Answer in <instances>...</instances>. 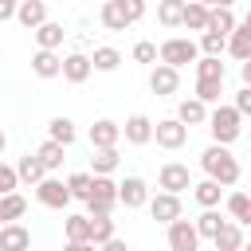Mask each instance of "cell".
<instances>
[{
    "instance_id": "1",
    "label": "cell",
    "mask_w": 251,
    "mask_h": 251,
    "mask_svg": "<svg viewBox=\"0 0 251 251\" xmlns=\"http://www.w3.org/2000/svg\"><path fill=\"white\" fill-rule=\"evenodd\" d=\"M200 169H204V176H212V180H220L224 188H231V184H239V161L231 157V149L227 145H208L204 153H200Z\"/></svg>"
},
{
    "instance_id": "2",
    "label": "cell",
    "mask_w": 251,
    "mask_h": 251,
    "mask_svg": "<svg viewBox=\"0 0 251 251\" xmlns=\"http://www.w3.org/2000/svg\"><path fill=\"white\" fill-rule=\"evenodd\" d=\"M208 133H212V141L216 145H231V141H239V133H243V114L235 110V106H212V114H208Z\"/></svg>"
},
{
    "instance_id": "3",
    "label": "cell",
    "mask_w": 251,
    "mask_h": 251,
    "mask_svg": "<svg viewBox=\"0 0 251 251\" xmlns=\"http://www.w3.org/2000/svg\"><path fill=\"white\" fill-rule=\"evenodd\" d=\"M118 180L114 176H94V188L86 196V216H110L118 208Z\"/></svg>"
},
{
    "instance_id": "4",
    "label": "cell",
    "mask_w": 251,
    "mask_h": 251,
    "mask_svg": "<svg viewBox=\"0 0 251 251\" xmlns=\"http://www.w3.org/2000/svg\"><path fill=\"white\" fill-rule=\"evenodd\" d=\"M200 59V43L196 39H188V35H173V39H165L161 43V63H169V67H188V63H196Z\"/></svg>"
},
{
    "instance_id": "5",
    "label": "cell",
    "mask_w": 251,
    "mask_h": 251,
    "mask_svg": "<svg viewBox=\"0 0 251 251\" xmlns=\"http://www.w3.org/2000/svg\"><path fill=\"white\" fill-rule=\"evenodd\" d=\"M35 200L43 204V208H55V212H63L75 196H71V188H67V180H59L55 173L51 176H43L39 184H35Z\"/></svg>"
},
{
    "instance_id": "6",
    "label": "cell",
    "mask_w": 251,
    "mask_h": 251,
    "mask_svg": "<svg viewBox=\"0 0 251 251\" xmlns=\"http://www.w3.org/2000/svg\"><path fill=\"white\" fill-rule=\"evenodd\" d=\"M153 141L161 145V149H180L184 141H188V126L173 114V118H161V122H153Z\"/></svg>"
},
{
    "instance_id": "7",
    "label": "cell",
    "mask_w": 251,
    "mask_h": 251,
    "mask_svg": "<svg viewBox=\"0 0 251 251\" xmlns=\"http://www.w3.org/2000/svg\"><path fill=\"white\" fill-rule=\"evenodd\" d=\"M169 251H200V231L196 220H173L169 224Z\"/></svg>"
},
{
    "instance_id": "8",
    "label": "cell",
    "mask_w": 251,
    "mask_h": 251,
    "mask_svg": "<svg viewBox=\"0 0 251 251\" xmlns=\"http://www.w3.org/2000/svg\"><path fill=\"white\" fill-rule=\"evenodd\" d=\"M149 90H153L157 98H173V94L180 90V71L169 67V63H153V71H149Z\"/></svg>"
},
{
    "instance_id": "9",
    "label": "cell",
    "mask_w": 251,
    "mask_h": 251,
    "mask_svg": "<svg viewBox=\"0 0 251 251\" xmlns=\"http://www.w3.org/2000/svg\"><path fill=\"white\" fill-rule=\"evenodd\" d=\"M157 188H165V192H184V188H192V173H188V165H180V161H165L161 165V173H157Z\"/></svg>"
},
{
    "instance_id": "10",
    "label": "cell",
    "mask_w": 251,
    "mask_h": 251,
    "mask_svg": "<svg viewBox=\"0 0 251 251\" xmlns=\"http://www.w3.org/2000/svg\"><path fill=\"white\" fill-rule=\"evenodd\" d=\"M145 208H149V216H153L157 224H165V227H169L173 220H180V216H184V212H180V196H176V192H165V188H161L157 196H149V204H145Z\"/></svg>"
},
{
    "instance_id": "11",
    "label": "cell",
    "mask_w": 251,
    "mask_h": 251,
    "mask_svg": "<svg viewBox=\"0 0 251 251\" xmlns=\"http://www.w3.org/2000/svg\"><path fill=\"white\" fill-rule=\"evenodd\" d=\"M118 200L126 208H145L149 204V184L141 176H126V180H118Z\"/></svg>"
},
{
    "instance_id": "12",
    "label": "cell",
    "mask_w": 251,
    "mask_h": 251,
    "mask_svg": "<svg viewBox=\"0 0 251 251\" xmlns=\"http://www.w3.org/2000/svg\"><path fill=\"white\" fill-rule=\"evenodd\" d=\"M94 75V63H90V55H82V51H71V55H63V78L67 82H86Z\"/></svg>"
},
{
    "instance_id": "13",
    "label": "cell",
    "mask_w": 251,
    "mask_h": 251,
    "mask_svg": "<svg viewBox=\"0 0 251 251\" xmlns=\"http://www.w3.org/2000/svg\"><path fill=\"white\" fill-rule=\"evenodd\" d=\"M31 75H35V78H59V75H63V55L39 47V51L31 55Z\"/></svg>"
},
{
    "instance_id": "14",
    "label": "cell",
    "mask_w": 251,
    "mask_h": 251,
    "mask_svg": "<svg viewBox=\"0 0 251 251\" xmlns=\"http://www.w3.org/2000/svg\"><path fill=\"white\" fill-rule=\"evenodd\" d=\"M122 137H126L129 145H149V141H153V122H149L145 114H129L126 126H122Z\"/></svg>"
},
{
    "instance_id": "15",
    "label": "cell",
    "mask_w": 251,
    "mask_h": 251,
    "mask_svg": "<svg viewBox=\"0 0 251 251\" xmlns=\"http://www.w3.org/2000/svg\"><path fill=\"white\" fill-rule=\"evenodd\" d=\"M31 247V231L16 220V224H0V251H27Z\"/></svg>"
},
{
    "instance_id": "16",
    "label": "cell",
    "mask_w": 251,
    "mask_h": 251,
    "mask_svg": "<svg viewBox=\"0 0 251 251\" xmlns=\"http://www.w3.org/2000/svg\"><path fill=\"white\" fill-rule=\"evenodd\" d=\"M118 141H122V126H118V122L98 118V122L90 126V145H94V149H110V145H118Z\"/></svg>"
},
{
    "instance_id": "17",
    "label": "cell",
    "mask_w": 251,
    "mask_h": 251,
    "mask_svg": "<svg viewBox=\"0 0 251 251\" xmlns=\"http://www.w3.org/2000/svg\"><path fill=\"white\" fill-rule=\"evenodd\" d=\"M16 173H20V184H31V188H35L43 176H51L47 165L39 161V153H24V157L16 161Z\"/></svg>"
},
{
    "instance_id": "18",
    "label": "cell",
    "mask_w": 251,
    "mask_h": 251,
    "mask_svg": "<svg viewBox=\"0 0 251 251\" xmlns=\"http://www.w3.org/2000/svg\"><path fill=\"white\" fill-rule=\"evenodd\" d=\"M208 114H212V110H208V102H200L196 94H192V98H184V102L176 106V118H180L188 129H192V126H208Z\"/></svg>"
},
{
    "instance_id": "19",
    "label": "cell",
    "mask_w": 251,
    "mask_h": 251,
    "mask_svg": "<svg viewBox=\"0 0 251 251\" xmlns=\"http://www.w3.org/2000/svg\"><path fill=\"white\" fill-rule=\"evenodd\" d=\"M16 20H20L27 31H35L39 24H47V0H20Z\"/></svg>"
},
{
    "instance_id": "20",
    "label": "cell",
    "mask_w": 251,
    "mask_h": 251,
    "mask_svg": "<svg viewBox=\"0 0 251 251\" xmlns=\"http://www.w3.org/2000/svg\"><path fill=\"white\" fill-rule=\"evenodd\" d=\"M118 165H122L118 145H110V149H94V157H90V173H94V176H114Z\"/></svg>"
},
{
    "instance_id": "21",
    "label": "cell",
    "mask_w": 251,
    "mask_h": 251,
    "mask_svg": "<svg viewBox=\"0 0 251 251\" xmlns=\"http://www.w3.org/2000/svg\"><path fill=\"white\" fill-rule=\"evenodd\" d=\"M212 243H216V251H243V243H247V239H243V224L227 220V224L216 231V239H212Z\"/></svg>"
},
{
    "instance_id": "22",
    "label": "cell",
    "mask_w": 251,
    "mask_h": 251,
    "mask_svg": "<svg viewBox=\"0 0 251 251\" xmlns=\"http://www.w3.org/2000/svg\"><path fill=\"white\" fill-rule=\"evenodd\" d=\"M208 16H212V8H208L204 0H184V24H180V27H188V31H208Z\"/></svg>"
},
{
    "instance_id": "23",
    "label": "cell",
    "mask_w": 251,
    "mask_h": 251,
    "mask_svg": "<svg viewBox=\"0 0 251 251\" xmlns=\"http://www.w3.org/2000/svg\"><path fill=\"white\" fill-rule=\"evenodd\" d=\"M192 196H196L200 208H220V200H224V184L212 180V176H204L200 184H192Z\"/></svg>"
},
{
    "instance_id": "24",
    "label": "cell",
    "mask_w": 251,
    "mask_h": 251,
    "mask_svg": "<svg viewBox=\"0 0 251 251\" xmlns=\"http://www.w3.org/2000/svg\"><path fill=\"white\" fill-rule=\"evenodd\" d=\"M31 35H35V43H39L43 51H59V47H63V35H67V31H63V24L47 20V24H39V27L31 31Z\"/></svg>"
},
{
    "instance_id": "25",
    "label": "cell",
    "mask_w": 251,
    "mask_h": 251,
    "mask_svg": "<svg viewBox=\"0 0 251 251\" xmlns=\"http://www.w3.org/2000/svg\"><path fill=\"white\" fill-rule=\"evenodd\" d=\"M24 216H27V200L20 192H4L0 196V224H16Z\"/></svg>"
},
{
    "instance_id": "26",
    "label": "cell",
    "mask_w": 251,
    "mask_h": 251,
    "mask_svg": "<svg viewBox=\"0 0 251 251\" xmlns=\"http://www.w3.org/2000/svg\"><path fill=\"white\" fill-rule=\"evenodd\" d=\"M98 20H102V27H110V31H126V27H129V16H126V8H122L118 0H106L102 12H98Z\"/></svg>"
},
{
    "instance_id": "27",
    "label": "cell",
    "mask_w": 251,
    "mask_h": 251,
    "mask_svg": "<svg viewBox=\"0 0 251 251\" xmlns=\"http://www.w3.org/2000/svg\"><path fill=\"white\" fill-rule=\"evenodd\" d=\"M47 137H51V141H59V145H75L78 129H75V122H71L67 114H59V118H51V122H47Z\"/></svg>"
},
{
    "instance_id": "28",
    "label": "cell",
    "mask_w": 251,
    "mask_h": 251,
    "mask_svg": "<svg viewBox=\"0 0 251 251\" xmlns=\"http://www.w3.org/2000/svg\"><path fill=\"white\" fill-rule=\"evenodd\" d=\"M224 204H227V212H231L235 224H247L251 227V192H227Z\"/></svg>"
},
{
    "instance_id": "29",
    "label": "cell",
    "mask_w": 251,
    "mask_h": 251,
    "mask_svg": "<svg viewBox=\"0 0 251 251\" xmlns=\"http://www.w3.org/2000/svg\"><path fill=\"white\" fill-rule=\"evenodd\" d=\"M227 55H231V59H239V63H243V59H251V27H247V24H239V27L227 35Z\"/></svg>"
},
{
    "instance_id": "30",
    "label": "cell",
    "mask_w": 251,
    "mask_h": 251,
    "mask_svg": "<svg viewBox=\"0 0 251 251\" xmlns=\"http://www.w3.org/2000/svg\"><path fill=\"white\" fill-rule=\"evenodd\" d=\"M35 153H39V161L47 165V173H59V169H63V161H67V145H59V141H51V137H47Z\"/></svg>"
},
{
    "instance_id": "31",
    "label": "cell",
    "mask_w": 251,
    "mask_h": 251,
    "mask_svg": "<svg viewBox=\"0 0 251 251\" xmlns=\"http://www.w3.org/2000/svg\"><path fill=\"white\" fill-rule=\"evenodd\" d=\"M235 27H239V20H235V12H231V8H212V16H208V31L231 35Z\"/></svg>"
},
{
    "instance_id": "32",
    "label": "cell",
    "mask_w": 251,
    "mask_h": 251,
    "mask_svg": "<svg viewBox=\"0 0 251 251\" xmlns=\"http://www.w3.org/2000/svg\"><path fill=\"white\" fill-rule=\"evenodd\" d=\"M90 63H94V71L110 75V71H118V67H122V51H118V47H94Z\"/></svg>"
},
{
    "instance_id": "33",
    "label": "cell",
    "mask_w": 251,
    "mask_h": 251,
    "mask_svg": "<svg viewBox=\"0 0 251 251\" xmlns=\"http://www.w3.org/2000/svg\"><path fill=\"white\" fill-rule=\"evenodd\" d=\"M224 224H227V220H224L216 208H204V212L196 216V231H200V239H216V231H220Z\"/></svg>"
},
{
    "instance_id": "34",
    "label": "cell",
    "mask_w": 251,
    "mask_h": 251,
    "mask_svg": "<svg viewBox=\"0 0 251 251\" xmlns=\"http://www.w3.org/2000/svg\"><path fill=\"white\" fill-rule=\"evenodd\" d=\"M157 20L165 27H180L184 24V0H161L157 4Z\"/></svg>"
},
{
    "instance_id": "35",
    "label": "cell",
    "mask_w": 251,
    "mask_h": 251,
    "mask_svg": "<svg viewBox=\"0 0 251 251\" xmlns=\"http://www.w3.org/2000/svg\"><path fill=\"white\" fill-rule=\"evenodd\" d=\"M63 231H67V239H86V243H90V216H86V212L67 216V220H63Z\"/></svg>"
},
{
    "instance_id": "36",
    "label": "cell",
    "mask_w": 251,
    "mask_h": 251,
    "mask_svg": "<svg viewBox=\"0 0 251 251\" xmlns=\"http://www.w3.org/2000/svg\"><path fill=\"white\" fill-rule=\"evenodd\" d=\"M196 78H227V67L220 63V55H200L196 59Z\"/></svg>"
},
{
    "instance_id": "37",
    "label": "cell",
    "mask_w": 251,
    "mask_h": 251,
    "mask_svg": "<svg viewBox=\"0 0 251 251\" xmlns=\"http://www.w3.org/2000/svg\"><path fill=\"white\" fill-rule=\"evenodd\" d=\"M220 94H224V78H196V98L200 102L220 106Z\"/></svg>"
},
{
    "instance_id": "38",
    "label": "cell",
    "mask_w": 251,
    "mask_h": 251,
    "mask_svg": "<svg viewBox=\"0 0 251 251\" xmlns=\"http://www.w3.org/2000/svg\"><path fill=\"white\" fill-rule=\"evenodd\" d=\"M67 188H71L75 200L86 204V196H90V188H94V173H90V169H86V173H71V176H67Z\"/></svg>"
},
{
    "instance_id": "39",
    "label": "cell",
    "mask_w": 251,
    "mask_h": 251,
    "mask_svg": "<svg viewBox=\"0 0 251 251\" xmlns=\"http://www.w3.org/2000/svg\"><path fill=\"white\" fill-rule=\"evenodd\" d=\"M110 239H114V220H110V216H90V243L102 247V243H110Z\"/></svg>"
},
{
    "instance_id": "40",
    "label": "cell",
    "mask_w": 251,
    "mask_h": 251,
    "mask_svg": "<svg viewBox=\"0 0 251 251\" xmlns=\"http://www.w3.org/2000/svg\"><path fill=\"white\" fill-rule=\"evenodd\" d=\"M200 55H224L227 51V35H220V31H200Z\"/></svg>"
},
{
    "instance_id": "41",
    "label": "cell",
    "mask_w": 251,
    "mask_h": 251,
    "mask_svg": "<svg viewBox=\"0 0 251 251\" xmlns=\"http://www.w3.org/2000/svg\"><path fill=\"white\" fill-rule=\"evenodd\" d=\"M133 59H137V63H157V59H161V47L149 43V39H141V43H133Z\"/></svg>"
},
{
    "instance_id": "42",
    "label": "cell",
    "mask_w": 251,
    "mask_h": 251,
    "mask_svg": "<svg viewBox=\"0 0 251 251\" xmlns=\"http://www.w3.org/2000/svg\"><path fill=\"white\" fill-rule=\"evenodd\" d=\"M16 188H20V173L0 161V196H4V192H16Z\"/></svg>"
},
{
    "instance_id": "43",
    "label": "cell",
    "mask_w": 251,
    "mask_h": 251,
    "mask_svg": "<svg viewBox=\"0 0 251 251\" xmlns=\"http://www.w3.org/2000/svg\"><path fill=\"white\" fill-rule=\"evenodd\" d=\"M231 106H235V110H239L243 118H251V86H239V90H235V102H231Z\"/></svg>"
},
{
    "instance_id": "44",
    "label": "cell",
    "mask_w": 251,
    "mask_h": 251,
    "mask_svg": "<svg viewBox=\"0 0 251 251\" xmlns=\"http://www.w3.org/2000/svg\"><path fill=\"white\" fill-rule=\"evenodd\" d=\"M122 8H126V16H129V24H137L141 16H145V0H118Z\"/></svg>"
},
{
    "instance_id": "45",
    "label": "cell",
    "mask_w": 251,
    "mask_h": 251,
    "mask_svg": "<svg viewBox=\"0 0 251 251\" xmlns=\"http://www.w3.org/2000/svg\"><path fill=\"white\" fill-rule=\"evenodd\" d=\"M16 8H20V4H12V0H0V24H4V20H16Z\"/></svg>"
},
{
    "instance_id": "46",
    "label": "cell",
    "mask_w": 251,
    "mask_h": 251,
    "mask_svg": "<svg viewBox=\"0 0 251 251\" xmlns=\"http://www.w3.org/2000/svg\"><path fill=\"white\" fill-rule=\"evenodd\" d=\"M63 251H98L94 243H86V239H67V247Z\"/></svg>"
},
{
    "instance_id": "47",
    "label": "cell",
    "mask_w": 251,
    "mask_h": 251,
    "mask_svg": "<svg viewBox=\"0 0 251 251\" xmlns=\"http://www.w3.org/2000/svg\"><path fill=\"white\" fill-rule=\"evenodd\" d=\"M98 251H129V247H126V243H122V239H118V235H114V239H110V243H102V247H98Z\"/></svg>"
},
{
    "instance_id": "48",
    "label": "cell",
    "mask_w": 251,
    "mask_h": 251,
    "mask_svg": "<svg viewBox=\"0 0 251 251\" xmlns=\"http://www.w3.org/2000/svg\"><path fill=\"white\" fill-rule=\"evenodd\" d=\"M239 78H243V86H251V59L239 63Z\"/></svg>"
},
{
    "instance_id": "49",
    "label": "cell",
    "mask_w": 251,
    "mask_h": 251,
    "mask_svg": "<svg viewBox=\"0 0 251 251\" xmlns=\"http://www.w3.org/2000/svg\"><path fill=\"white\" fill-rule=\"evenodd\" d=\"M204 4H208V8H231L235 0H204Z\"/></svg>"
},
{
    "instance_id": "50",
    "label": "cell",
    "mask_w": 251,
    "mask_h": 251,
    "mask_svg": "<svg viewBox=\"0 0 251 251\" xmlns=\"http://www.w3.org/2000/svg\"><path fill=\"white\" fill-rule=\"evenodd\" d=\"M4 149H8V137H4V129H0V153H4Z\"/></svg>"
},
{
    "instance_id": "51",
    "label": "cell",
    "mask_w": 251,
    "mask_h": 251,
    "mask_svg": "<svg viewBox=\"0 0 251 251\" xmlns=\"http://www.w3.org/2000/svg\"><path fill=\"white\" fill-rule=\"evenodd\" d=\"M243 24H247V27H251V12H247V16H243Z\"/></svg>"
},
{
    "instance_id": "52",
    "label": "cell",
    "mask_w": 251,
    "mask_h": 251,
    "mask_svg": "<svg viewBox=\"0 0 251 251\" xmlns=\"http://www.w3.org/2000/svg\"><path fill=\"white\" fill-rule=\"evenodd\" d=\"M243 251H251V243H243Z\"/></svg>"
},
{
    "instance_id": "53",
    "label": "cell",
    "mask_w": 251,
    "mask_h": 251,
    "mask_svg": "<svg viewBox=\"0 0 251 251\" xmlns=\"http://www.w3.org/2000/svg\"><path fill=\"white\" fill-rule=\"evenodd\" d=\"M12 4H20V0H12Z\"/></svg>"
},
{
    "instance_id": "54",
    "label": "cell",
    "mask_w": 251,
    "mask_h": 251,
    "mask_svg": "<svg viewBox=\"0 0 251 251\" xmlns=\"http://www.w3.org/2000/svg\"><path fill=\"white\" fill-rule=\"evenodd\" d=\"M0 55H4V51H0Z\"/></svg>"
},
{
    "instance_id": "55",
    "label": "cell",
    "mask_w": 251,
    "mask_h": 251,
    "mask_svg": "<svg viewBox=\"0 0 251 251\" xmlns=\"http://www.w3.org/2000/svg\"><path fill=\"white\" fill-rule=\"evenodd\" d=\"M27 251H31V247H27Z\"/></svg>"
}]
</instances>
